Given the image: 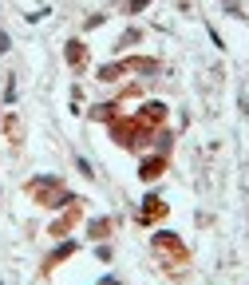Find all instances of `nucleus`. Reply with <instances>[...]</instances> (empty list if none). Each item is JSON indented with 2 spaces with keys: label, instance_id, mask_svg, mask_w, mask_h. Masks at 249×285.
<instances>
[{
  "label": "nucleus",
  "instance_id": "nucleus-1",
  "mask_svg": "<svg viewBox=\"0 0 249 285\" xmlns=\"http://www.w3.org/2000/svg\"><path fill=\"white\" fill-rule=\"evenodd\" d=\"M162 214V202L159 198H147V210H143V222H150V218H159Z\"/></svg>",
  "mask_w": 249,
  "mask_h": 285
},
{
  "label": "nucleus",
  "instance_id": "nucleus-4",
  "mask_svg": "<svg viewBox=\"0 0 249 285\" xmlns=\"http://www.w3.org/2000/svg\"><path fill=\"white\" fill-rule=\"evenodd\" d=\"M4 48H8V40H4V32H0V52H4Z\"/></svg>",
  "mask_w": 249,
  "mask_h": 285
},
{
  "label": "nucleus",
  "instance_id": "nucleus-3",
  "mask_svg": "<svg viewBox=\"0 0 249 285\" xmlns=\"http://www.w3.org/2000/svg\"><path fill=\"white\" fill-rule=\"evenodd\" d=\"M67 60L79 63V60H83V48H79V44H67Z\"/></svg>",
  "mask_w": 249,
  "mask_h": 285
},
{
  "label": "nucleus",
  "instance_id": "nucleus-2",
  "mask_svg": "<svg viewBox=\"0 0 249 285\" xmlns=\"http://www.w3.org/2000/svg\"><path fill=\"white\" fill-rule=\"evenodd\" d=\"M162 170V159H150V163H143V179H159Z\"/></svg>",
  "mask_w": 249,
  "mask_h": 285
}]
</instances>
